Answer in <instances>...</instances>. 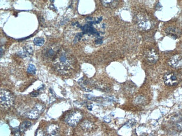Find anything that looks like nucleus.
<instances>
[{
	"instance_id": "nucleus-1",
	"label": "nucleus",
	"mask_w": 182,
	"mask_h": 136,
	"mask_svg": "<svg viewBox=\"0 0 182 136\" xmlns=\"http://www.w3.org/2000/svg\"><path fill=\"white\" fill-rule=\"evenodd\" d=\"M52 62L57 72L61 74L67 76L71 75L74 70L76 60L68 51L60 48Z\"/></svg>"
},
{
	"instance_id": "nucleus-2",
	"label": "nucleus",
	"mask_w": 182,
	"mask_h": 136,
	"mask_svg": "<svg viewBox=\"0 0 182 136\" xmlns=\"http://www.w3.org/2000/svg\"><path fill=\"white\" fill-rule=\"evenodd\" d=\"M0 100L1 107L8 109L13 105L14 98L10 91L3 89L1 91Z\"/></svg>"
},
{
	"instance_id": "nucleus-3",
	"label": "nucleus",
	"mask_w": 182,
	"mask_h": 136,
	"mask_svg": "<svg viewBox=\"0 0 182 136\" xmlns=\"http://www.w3.org/2000/svg\"><path fill=\"white\" fill-rule=\"evenodd\" d=\"M136 21L138 28L142 30H149L152 26L150 20L147 16L145 15L144 14L138 15L136 16Z\"/></svg>"
},
{
	"instance_id": "nucleus-4",
	"label": "nucleus",
	"mask_w": 182,
	"mask_h": 136,
	"mask_svg": "<svg viewBox=\"0 0 182 136\" xmlns=\"http://www.w3.org/2000/svg\"><path fill=\"white\" fill-rule=\"evenodd\" d=\"M83 117L82 113L79 110H75L68 114L66 117V122L71 127H75Z\"/></svg>"
},
{
	"instance_id": "nucleus-5",
	"label": "nucleus",
	"mask_w": 182,
	"mask_h": 136,
	"mask_svg": "<svg viewBox=\"0 0 182 136\" xmlns=\"http://www.w3.org/2000/svg\"><path fill=\"white\" fill-rule=\"evenodd\" d=\"M163 79L165 84L170 87L177 85L179 82L178 76L173 72L166 73L164 76Z\"/></svg>"
},
{
	"instance_id": "nucleus-6",
	"label": "nucleus",
	"mask_w": 182,
	"mask_h": 136,
	"mask_svg": "<svg viewBox=\"0 0 182 136\" xmlns=\"http://www.w3.org/2000/svg\"><path fill=\"white\" fill-rule=\"evenodd\" d=\"M45 106L42 104L38 103L34 106L33 110H31L28 114V117L30 119H37L42 112L45 110Z\"/></svg>"
},
{
	"instance_id": "nucleus-7",
	"label": "nucleus",
	"mask_w": 182,
	"mask_h": 136,
	"mask_svg": "<svg viewBox=\"0 0 182 136\" xmlns=\"http://www.w3.org/2000/svg\"><path fill=\"white\" fill-rule=\"evenodd\" d=\"M60 49V47L57 46H50L47 47L43 51V55L48 60H52V59L55 57L56 54Z\"/></svg>"
},
{
	"instance_id": "nucleus-8",
	"label": "nucleus",
	"mask_w": 182,
	"mask_h": 136,
	"mask_svg": "<svg viewBox=\"0 0 182 136\" xmlns=\"http://www.w3.org/2000/svg\"><path fill=\"white\" fill-rule=\"evenodd\" d=\"M146 60L151 64H155L159 59V54L154 49H149L145 52Z\"/></svg>"
},
{
	"instance_id": "nucleus-9",
	"label": "nucleus",
	"mask_w": 182,
	"mask_h": 136,
	"mask_svg": "<svg viewBox=\"0 0 182 136\" xmlns=\"http://www.w3.org/2000/svg\"><path fill=\"white\" fill-rule=\"evenodd\" d=\"M168 64L172 68H182V56L180 55H175L171 57L168 61Z\"/></svg>"
},
{
	"instance_id": "nucleus-10",
	"label": "nucleus",
	"mask_w": 182,
	"mask_h": 136,
	"mask_svg": "<svg viewBox=\"0 0 182 136\" xmlns=\"http://www.w3.org/2000/svg\"><path fill=\"white\" fill-rule=\"evenodd\" d=\"M165 31L168 36L173 39L178 38L182 33V31L180 29L174 26L167 27Z\"/></svg>"
},
{
	"instance_id": "nucleus-11",
	"label": "nucleus",
	"mask_w": 182,
	"mask_h": 136,
	"mask_svg": "<svg viewBox=\"0 0 182 136\" xmlns=\"http://www.w3.org/2000/svg\"><path fill=\"white\" fill-rule=\"evenodd\" d=\"M59 126L56 124L49 125L47 129L46 136H59Z\"/></svg>"
},
{
	"instance_id": "nucleus-12",
	"label": "nucleus",
	"mask_w": 182,
	"mask_h": 136,
	"mask_svg": "<svg viewBox=\"0 0 182 136\" xmlns=\"http://www.w3.org/2000/svg\"><path fill=\"white\" fill-rule=\"evenodd\" d=\"M81 127L86 132H89L90 131L93 130L94 127V125L93 124V122L88 120H85L82 122Z\"/></svg>"
},
{
	"instance_id": "nucleus-13",
	"label": "nucleus",
	"mask_w": 182,
	"mask_h": 136,
	"mask_svg": "<svg viewBox=\"0 0 182 136\" xmlns=\"http://www.w3.org/2000/svg\"><path fill=\"white\" fill-rule=\"evenodd\" d=\"M101 2L105 8H114L118 4V1H101Z\"/></svg>"
},
{
	"instance_id": "nucleus-14",
	"label": "nucleus",
	"mask_w": 182,
	"mask_h": 136,
	"mask_svg": "<svg viewBox=\"0 0 182 136\" xmlns=\"http://www.w3.org/2000/svg\"><path fill=\"white\" fill-rule=\"evenodd\" d=\"M31 125V123L29 121H25V122H22L19 128L20 132H25L26 130L30 127Z\"/></svg>"
},
{
	"instance_id": "nucleus-15",
	"label": "nucleus",
	"mask_w": 182,
	"mask_h": 136,
	"mask_svg": "<svg viewBox=\"0 0 182 136\" xmlns=\"http://www.w3.org/2000/svg\"><path fill=\"white\" fill-rule=\"evenodd\" d=\"M175 128L179 131H182V118H179L176 121V123H175Z\"/></svg>"
},
{
	"instance_id": "nucleus-16",
	"label": "nucleus",
	"mask_w": 182,
	"mask_h": 136,
	"mask_svg": "<svg viewBox=\"0 0 182 136\" xmlns=\"http://www.w3.org/2000/svg\"><path fill=\"white\" fill-rule=\"evenodd\" d=\"M44 42L45 40L42 38H37L34 40V44L37 46L42 45L44 44Z\"/></svg>"
},
{
	"instance_id": "nucleus-17",
	"label": "nucleus",
	"mask_w": 182,
	"mask_h": 136,
	"mask_svg": "<svg viewBox=\"0 0 182 136\" xmlns=\"http://www.w3.org/2000/svg\"><path fill=\"white\" fill-rule=\"evenodd\" d=\"M35 72H36V69H35V66H33V65H30L29 68H28V72L30 74H34L35 73Z\"/></svg>"
},
{
	"instance_id": "nucleus-18",
	"label": "nucleus",
	"mask_w": 182,
	"mask_h": 136,
	"mask_svg": "<svg viewBox=\"0 0 182 136\" xmlns=\"http://www.w3.org/2000/svg\"><path fill=\"white\" fill-rule=\"evenodd\" d=\"M135 102H136V103H137V104H138L142 103L144 102V98L143 97H141V96L137 97V98L136 99V100H135Z\"/></svg>"
},
{
	"instance_id": "nucleus-19",
	"label": "nucleus",
	"mask_w": 182,
	"mask_h": 136,
	"mask_svg": "<svg viewBox=\"0 0 182 136\" xmlns=\"http://www.w3.org/2000/svg\"><path fill=\"white\" fill-rule=\"evenodd\" d=\"M13 133L15 136H20V131L19 128L13 129Z\"/></svg>"
},
{
	"instance_id": "nucleus-20",
	"label": "nucleus",
	"mask_w": 182,
	"mask_h": 136,
	"mask_svg": "<svg viewBox=\"0 0 182 136\" xmlns=\"http://www.w3.org/2000/svg\"><path fill=\"white\" fill-rule=\"evenodd\" d=\"M36 136H45V133L41 130H39L36 134Z\"/></svg>"
},
{
	"instance_id": "nucleus-21",
	"label": "nucleus",
	"mask_w": 182,
	"mask_h": 136,
	"mask_svg": "<svg viewBox=\"0 0 182 136\" xmlns=\"http://www.w3.org/2000/svg\"><path fill=\"white\" fill-rule=\"evenodd\" d=\"M30 95L32 97H37L38 95V93L36 92V91H33V92H32V93H30Z\"/></svg>"
}]
</instances>
